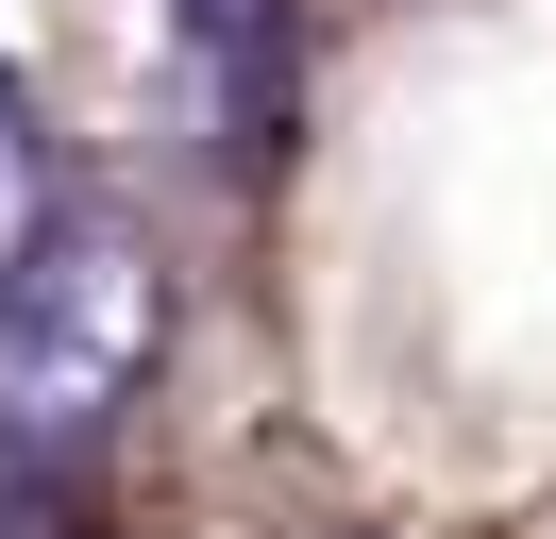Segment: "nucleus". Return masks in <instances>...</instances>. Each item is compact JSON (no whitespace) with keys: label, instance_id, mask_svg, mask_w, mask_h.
I'll return each mask as SVG.
<instances>
[{"label":"nucleus","instance_id":"nucleus-1","mask_svg":"<svg viewBox=\"0 0 556 539\" xmlns=\"http://www.w3.org/2000/svg\"><path fill=\"white\" fill-rule=\"evenodd\" d=\"M152 354H169V270L136 220L68 202L0 270V489H68L118 422H136Z\"/></svg>","mask_w":556,"mask_h":539},{"label":"nucleus","instance_id":"nucleus-2","mask_svg":"<svg viewBox=\"0 0 556 539\" xmlns=\"http://www.w3.org/2000/svg\"><path fill=\"white\" fill-rule=\"evenodd\" d=\"M169 51H186L203 152L219 168H270V135H287V0H169Z\"/></svg>","mask_w":556,"mask_h":539}]
</instances>
